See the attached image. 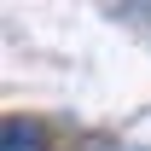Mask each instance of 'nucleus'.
<instances>
[{"mask_svg":"<svg viewBox=\"0 0 151 151\" xmlns=\"http://www.w3.org/2000/svg\"><path fill=\"white\" fill-rule=\"evenodd\" d=\"M0 151H52V134L41 116H6L0 122Z\"/></svg>","mask_w":151,"mask_h":151,"instance_id":"1","label":"nucleus"},{"mask_svg":"<svg viewBox=\"0 0 151 151\" xmlns=\"http://www.w3.org/2000/svg\"><path fill=\"white\" fill-rule=\"evenodd\" d=\"M70 151H116V145H99V139H81V145H70Z\"/></svg>","mask_w":151,"mask_h":151,"instance_id":"2","label":"nucleus"},{"mask_svg":"<svg viewBox=\"0 0 151 151\" xmlns=\"http://www.w3.org/2000/svg\"><path fill=\"white\" fill-rule=\"evenodd\" d=\"M116 151H151V145H116Z\"/></svg>","mask_w":151,"mask_h":151,"instance_id":"3","label":"nucleus"}]
</instances>
